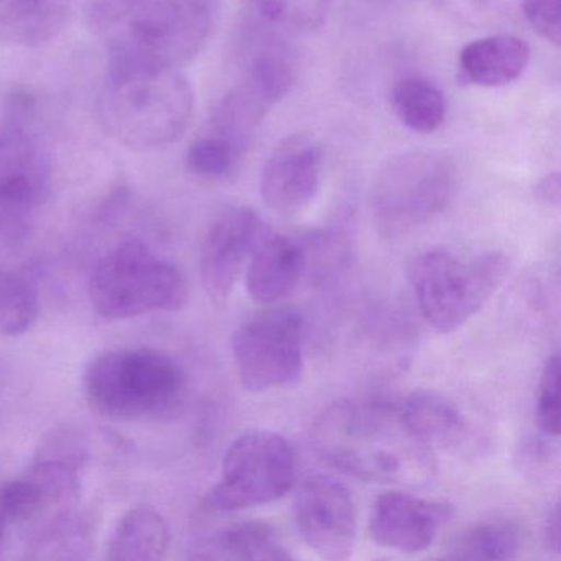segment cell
<instances>
[{"instance_id": "6da1fadb", "label": "cell", "mask_w": 561, "mask_h": 561, "mask_svg": "<svg viewBox=\"0 0 561 561\" xmlns=\"http://www.w3.org/2000/svg\"><path fill=\"white\" fill-rule=\"evenodd\" d=\"M310 442L318 458L363 481L415 488L436 474L435 449L410 428L399 405L386 400L331 403L314 420Z\"/></svg>"}, {"instance_id": "7a4b0ae2", "label": "cell", "mask_w": 561, "mask_h": 561, "mask_svg": "<svg viewBox=\"0 0 561 561\" xmlns=\"http://www.w3.org/2000/svg\"><path fill=\"white\" fill-rule=\"evenodd\" d=\"M87 19L111 65L179 70L211 37L218 0H93Z\"/></svg>"}, {"instance_id": "3957f363", "label": "cell", "mask_w": 561, "mask_h": 561, "mask_svg": "<svg viewBox=\"0 0 561 561\" xmlns=\"http://www.w3.org/2000/svg\"><path fill=\"white\" fill-rule=\"evenodd\" d=\"M98 117L107 136L127 149H165L192 126L195 91L172 68L111 65L98 98Z\"/></svg>"}, {"instance_id": "277c9868", "label": "cell", "mask_w": 561, "mask_h": 561, "mask_svg": "<svg viewBox=\"0 0 561 561\" xmlns=\"http://www.w3.org/2000/svg\"><path fill=\"white\" fill-rule=\"evenodd\" d=\"M88 405L114 422H160L179 415L188 400L185 369L167 354L117 347L98 354L84 370Z\"/></svg>"}, {"instance_id": "5b68a950", "label": "cell", "mask_w": 561, "mask_h": 561, "mask_svg": "<svg viewBox=\"0 0 561 561\" xmlns=\"http://www.w3.org/2000/svg\"><path fill=\"white\" fill-rule=\"evenodd\" d=\"M511 261L502 252L461 255L451 249L420 252L409 278L420 313L430 328L449 334L465 327L504 284Z\"/></svg>"}, {"instance_id": "8992f818", "label": "cell", "mask_w": 561, "mask_h": 561, "mask_svg": "<svg viewBox=\"0 0 561 561\" xmlns=\"http://www.w3.org/2000/svg\"><path fill=\"white\" fill-rule=\"evenodd\" d=\"M186 297L182 272L140 239H127L107 252L90 278L93 310L110 321L180 310Z\"/></svg>"}, {"instance_id": "52a82bcc", "label": "cell", "mask_w": 561, "mask_h": 561, "mask_svg": "<svg viewBox=\"0 0 561 561\" xmlns=\"http://www.w3.org/2000/svg\"><path fill=\"white\" fill-rule=\"evenodd\" d=\"M455 186V169L442 153H397L382 163L370 186L374 226L390 239L412 234L446 211Z\"/></svg>"}, {"instance_id": "ba28073f", "label": "cell", "mask_w": 561, "mask_h": 561, "mask_svg": "<svg viewBox=\"0 0 561 561\" xmlns=\"http://www.w3.org/2000/svg\"><path fill=\"white\" fill-rule=\"evenodd\" d=\"M34 96L15 91L0 123V242L25 241L50 192L47 159L35 139Z\"/></svg>"}, {"instance_id": "9c48e42d", "label": "cell", "mask_w": 561, "mask_h": 561, "mask_svg": "<svg viewBox=\"0 0 561 561\" xmlns=\"http://www.w3.org/2000/svg\"><path fill=\"white\" fill-rule=\"evenodd\" d=\"M295 478L297 456L288 439L267 430H251L229 446L221 478L206 495V504L218 512L268 504L288 494Z\"/></svg>"}, {"instance_id": "30bf717a", "label": "cell", "mask_w": 561, "mask_h": 561, "mask_svg": "<svg viewBox=\"0 0 561 561\" xmlns=\"http://www.w3.org/2000/svg\"><path fill=\"white\" fill-rule=\"evenodd\" d=\"M305 320L297 308L277 307L249 317L232 334V356L242 387L268 392L300 380Z\"/></svg>"}, {"instance_id": "8fae6325", "label": "cell", "mask_w": 561, "mask_h": 561, "mask_svg": "<svg viewBox=\"0 0 561 561\" xmlns=\"http://www.w3.org/2000/svg\"><path fill=\"white\" fill-rule=\"evenodd\" d=\"M81 468L83 462L41 451L24 474L0 482L9 525H19L32 537L75 514L80 508Z\"/></svg>"}, {"instance_id": "7c38bea8", "label": "cell", "mask_w": 561, "mask_h": 561, "mask_svg": "<svg viewBox=\"0 0 561 561\" xmlns=\"http://www.w3.org/2000/svg\"><path fill=\"white\" fill-rule=\"evenodd\" d=\"M301 540L324 560H347L356 548L357 512L346 485L330 476L305 479L294 499Z\"/></svg>"}, {"instance_id": "4fadbf2b", "label": "cell", "mask_w": 561, "mask_h": 561, "mask_svg": "<svg viewBox=\"0 0 561 561\" xmlns=\"http://www.w3.org/2000/svg\"><path fill=\"white\" fill-rule=\"evenodd\" d=\"M321 170L323 149L313 136L291 134L285 137L262 169V202L282 218L301 215L320 192Z\"/></svg>"}, {"instance_id": "5bb4252c", "label": "cell", "mask_w": 561, "mask_h": 561, "mask_svg": "<svg viewBox=\"0 0 561 561\" xmlns=\"http://www.w3.org/2000/svg\"><path fill=\"white\" fill-rule=\"evenodd\" d=\"M264 226L245 206L226 209L209 226L199 252V274L213 304L225 305L231 297Z\"/></svg>"}, {"instance_id": "9a60e30c", "label": "cell", "mask_w": 561, "mask_h": 561, "mask_svg": "<svg viewBox=\"0 0 561 561\" xmlns=\"http://www.w3.org/2000/svg\"><path fill=\"white\" fill-rule=\"evenodd\" d=\"M453 517V505L426 501L407 492L389 491L374 502L369 535L380 547L400 553L428 550L443 525Z\"/></svg>"}, {"instance_id": "2e32d148", "label": "cell", "mask_w": 561, "mask_h": 561, "mask_svg": "<svg viewBox=\"0 0 561 561\" xmlns=\"http://www.w3.org/2000/svg\"><path fill=\"white\" fill-rule=\"evenodd\" d=\"M307 264L305 245L265 225L248 262L249 295L261 305L284 300L300 284Z\"/></svg>"}, {"instance_id": "e0dca14e", "label": "cell", "mask_w": 561, "mask_h": 561, "mask_svg": "<svg viewBox=\"0 0 561 561\" xmlns=\"http://www.w3.org/2000/svg\"><path fill=\"white\" fill-rule=\"evenodd\" d=\"M397 405L410 428L433 449L466 448L474 438L461 409L435 390H415Z\"/></svg>"}, {"instance_id": "ac0fdd59", "label": "cell", "mask_w": 561, "mask_h": 561, "mask_svg": "<svg viewBox=\"0 0 561 561\" xmlns=\"http://www.w3.org/2000/svg\"><path fill=\"white\" fill-rule=\"evenodd\" d=\"M530 47L514 35L479 38L462 48L459 70L468 83L501 88L514 83L530 64Z\"/></svg>"}, {"instance_id": "d6986e66", "label": "cell", "mask_w": 561, "mask_h": 561, "mask_svg": "<svg viewBox=\"0 0 561 561\" xmlns=\"http://www.w3.org/2000/svg\"><path fill=\"white\" fill-rule=\"evenodd\" d=\"M71 15V0H0V42L41 47L54 41Z\"/></svg>"}, {"instance_id": "ffe728a7", "label": "cell", "mask_w": 561, "mask_h": 561, "mask_svg": "<svg viewBox=\"0 0 561 561\" xmlns=\"http://www.w3.org/2000/svg\"><path fill=\"white\" fill-rule=\"evenodd\" d=\"M192 558L196 560H291V553L277 531L264 522H241L199 541Z\"/></svg>"}, {"instance_id": "44dd1931", "label": "cell", "mask_w": 561, "mask_h": 561, "mask_svg": "<svg viewBox=\"0 0 561 561\" xmlns=\"http://www.w3.org/2000/svg\"><path fill=\"white\" fill-rule=\"evenodd\" d=\"M170 530L163 515L153 507H134L117 520L110 541L107 560L156 561L167 557Z\"/></svg>"}, {"instance_id": "7402d4cb", "label": "cell", "mask_w": 561, "mask_h": 561, "mask_svg": "<svg viewBox=\"0 0 561 561\" xmlns=\"http://www.w3.org/2000/svg\"><path fill=\"white\" fill-rule=\"evenodd\" d=\"M295 75L297 67L290 48L277 38H265L245 57L244 77L239 87L271 107L290 93Z\"/></svg>"}, {"instance_id": "603a6c76", "label": "cell", "mask_w": 561, "mask_h": 561, "mask_svg": "<svg viewBox=\"0 0 561 561\" xmlns=\"http://www.w3.org/2000/svg\"><path fill=\"white\" fill-rule=\"evenodd\" d=\"M393 113L400 123L416 134H433L448 113L445 94L432 81L419 77L400 80L390 94Z\"/></svg>"}, {"instance_id": "cb8c5ba5", "label": "cell", "mask_w": 561, "mask_h": 561, "mask_svg": "<svg viewBox=\"0 0 561 561\" xmlns=\"http://www.w3.org/2000/svg\"><path fill=\"white\" fill-rule=\"evenodd\" d=\"M41 317V290L31 272L21 267L0 271V334L22 336Z\"/></svg>"}, {"instance_id": "d4e9b609", "label": "cell", "mask_w": 561, "mask_h": 561, "mask_svg": "<svg viewBox=\"0 0 561 561\" xmlns=\"http://www.w3.org/2000/svg\"><path fill=\"white\" fill-rule=\"evenodd\" d=\"M93 520L80 511L28 537L31 560H84L91 557Z\"/></svg>"}, {"instance_id": "484cf974", "label": "cell", "mask_w": 561, "mask_h": 561, "mask_svg": "<svg viewBox=\"0 0 561 561\" xmlns=\"http://www.w3.org/2000/svg\"><path fill=\"white\" fill-rule=\"evenodd\" d=\"M520 530L508 520L481 522L458 535L446 557L451 560H508L520 550Z\"/></svg>"}, {"instance_id": "4316f807", "label": "cell", "mask_w": 561, "mask_h": 561, "mask_svg": "<svg viewBox=\"0 0 561 561\" xmlns=\"http://www.w3.org/2000/svg\"><path fill=\"white\" fill-rule=\"evenodd\" d=\"M244 156V147L205 127L190 144L186 167L193 175L206 182H222L238 172Z\"/></svg>"}, {"instance_id": "83f0119b", "label": "cell", "mask_w": 561, "mask_h": 561, "mask_svg": "<svg viewBox=\"0 0 561 561\" xmlns=\"http://www.w3.org/2000/svg\"><path fill=\"white\" fill-rule=\"evenodd\" d=\"M265 19L277 24L314 27L327 18L333 0H249Z\"/></svg>"}, {"instance_id": "f1b7e54d", "label": "cell", "mask_w": 561, "mask_h": 561, "mask_svg": "<svg viewBox=\"0 0 561 561\" xmlns=\"http://www.w3.org/2000/svg\"><path fill=\"white\" fill-rule=\"evenodd\" d=\"M560 364L561 360L557 354L548 357L538 382L535 419H537L538 430L548 438H557L560 435Z\"/></svg>"}, {"instance_id": "f546056e", "label": "cell", "mask_w": 561, "mask_h": 561, "mask_svg": "<svg viewBox=\"0 0 561 561\" xmlns=\"http://www.w3.org/2000/svg\"><path fill=\"white\" fill-rule=\"evenodd\" d=\"M524 14L540 37L560 47L561 0H524Z\"/></svg>"}, {"instance_id": "4dcf8cb0", "label": "cell", "mask_w": 561, "mask_h": 561, "mask_svg": "<svg viewBox=\"0 0 561 561\" xmlns=\"http://www.w3.org/2000/svg\"><path fill=\"white\" fill-rule=\"evenodd\" d=\"M548 436L540 438V436H530L524 439L518 446L517 458L518 468L524 469L527 474H538L545 471L551 465L553 459V449L550 443L547 442Z\"/></svg>"}, {"instance_id": "1f68e13d", "label": "cell", "mask_w": 561, "mask_h": 561, "mask_svg": "<svg viewBox=\"0 0 561 561\" xmlns=\"http://www.w3.org/2000/svg\"><path fill=\"white\" fill-rule=\"evenodd\" d=\"M541 538H543V545L548 551L560 553V505L558 502H554L550 511L547 512Z\"/></svg>"}, {"instance_id": "d6a6232c", "label": "cell", "mask_w": 561, "mask_h": 561, "mask_svg": "<svg viewBox=\"0 0 561 561\" xmlns=\"http://www.w3.org/2000/svg\"><path fill=\"white\" fill-rule=\"evenodd\" d=\"M560 195L561 182L560 173L558 172L545 176V179L538 183L537 188H535V196H537L538 202L551 206V208H558V206H560Z\"/></svg>"}, {"instance_id": "836d02e7", "label": "cell", "mask_w": 561, "mask_h": 561, "mask_svg": "<svg viewBox=\"0 0 561 561\" xmlns=\"http://www.w3.org/2000/svg\"><path fill=\"white\" fill-rule=\"evenodd\" d=\"M8 515H5L4 504H2V497H0V550H2V545H4L5 530H8Z\"/></svg>"}]
</instances>
